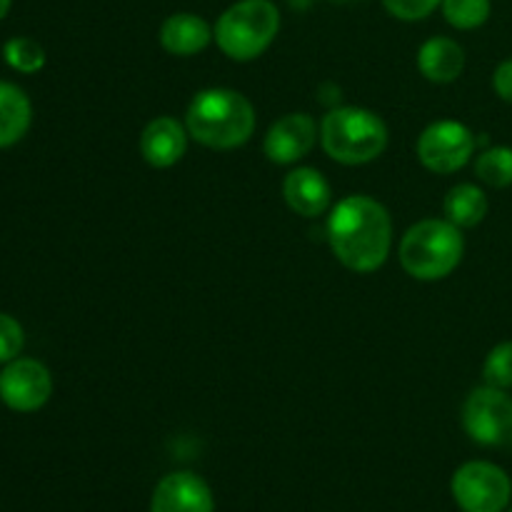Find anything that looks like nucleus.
I'll list each match as a JSON object with an SVG mask.
<instances>
[{"instance_id": "3", "label": "nucleus", "mask_w": 512, "mask_h": 512, "mask_svg": "<svg viewBox=\"0 0 512 512\" xmlns=\"http://www.w3.org/2000/svg\"><path fill=\"white\" fill-rule=\"evenodd\" d=\"M463 235L450 220H423L403 235L400 263L418 280H440L463 260Z\"/></svg>"}, {"instance_id": "14", "label": "nucleus", "mask_w": 512, "mask_h": 512, "mask_svg": "<svg viewBox=\"0 0 512 512\" xmlns=\"http://www.w3.org/2000/svg\"><path fill=\"white\" fill-rule=\"evenodd\" d=\"M213 30L193 13H175L160 28V43L173 55H195L208 48Z\"/></svg>"}, {"instance_id": "4", "label": "nucleus", "mask_w": 512, "mask_h": 512, "mask_svg": "<svg viewBox=\"0 0 512 512\" xmlns=\"http://www.w3.org/2000/svg\"><path fill=\"white\" fill-rule=\"evenodd\" d=\"M325 153L343 165H363L383 155L388 128L375 113L363 108H335L320 128Z\"/></svg>"}, {"instance_id": "24", "label": "nucleus", "mask_w": 512, "mask_h": 512, "mask_svg": "<svg viewBox=\"0 0 512 512\" xmlns=\"http://www.w3.org/2000/svg\"><path fill=\"white\" fill-rule=\"evenodd\" d=\"M493 85H495V90H498L500 98L512 103V58L498 65V70H495Z\"/></svg>"}, {"instance_id": "17", "label": "nucleus", "mask_w": 512, "mask_h": 512, "mask_svg": "<svg viewBox=\"0 0 512 512\" xmlns=\"http://www.w3.org/2000/svg\"><path fill=\"white\" fill-rule=\"evenodd\" d=\"M445 215L458 228H475L488 215V198L475 185H455L445 198Z\"/></svg>"}, {"instance_id": "12", "label": "nucleus", "mask_w": 512, "mask_h": 512, "mask_svg": "<svg viewBox=\"0 0 512 512\" xmlns=\"http://www.w3.org/2000/svg\"><path fill=\"white\" fill-rule=\"evenodd\" d=\"M183 125L175 118H155L140 135V153L153 168H170L185 155Z\"/></svg>"}, {"instance_id": "9", "label": "nucleus", "mask_w": 512, "mask_h": 512, "mask_svg": "<svg viewBox=\"0 0 512 512\" xmlns=\"http://www.w3.org/2000/svg\"><path fill=\"white\" fill-rule=\"evenodd\" d=\"M50 393H53V380L48 368L38 360H10L8 368L0 373V400L10 410L33 413L48 403Z\"/></svg>"}, {"instance_id": "5", "label": "nucleus", "mask_w": 512, "mask_h": 512, "mask_svg": "<svg viewBox=\"0 0 512 512\" xmlns=\"http://www.w3.org/2000/svg\"><path fill=\"white\" fill-rule=\"evenodd\" d=\"M280 30V13L270 0H240L220 15L215 40L233 60H253L270 48Z\"/></svg>"}, {"instance_id": "7", "label": "nucleus", "mask_w": 512, "mask_h": 512, "mask_svg": "<svg viewBox=\"0 0 512 512\" xmlns=\"http://www.w3.org/2000/svg\"><path fill=\"white\" fill-rule=\"evenodd\" d=\"M465 433L480 445H505L512 440V398L500 388H478L463 408Z\"/></svg>"}, {"instance_id": "23", "label": "nucleus", "mask_w": 512, "mask_h": 512, "mask_svg": "<svg viewBox=\"0 0 512 512\" xmlns=\"http://www.w3.org/2000/svg\"><path fill=\"white\" fill-rule=\"evenodd\" d=\"M443 0H383L390 15L400 20H423L433 13Z\"/></svg>"}, {"instance_id": "1", "label": "nucleus", "mask_w": 512, "mask_h": 512, "mask_svg": "<svg viewBox=\"0 0 512 512\" xmlns=\"http://www.w3.org/2000/svg\"><path fill=\"white\" fill-rule=\"evenodd\" d=\"M330 248L345 268L373 273L388 260L393 245V223L378 200L350 195L335 205L328 223Z\"/></svg>"}, {"instance_id": "18", "label": "nucleus", "mask_w": 512, "mask_h": 512, "mask_svg": "<svg viewBox=\"0 0 512 512\" xmlns=\"http://www.w3.org/2000/svg\"><path fill=\"white\" fill-rule=\"evenodd\" d=\"M475 173L493 188L512 185V148H490L478 158Z\"/></svg>"}, {"instance_id": "25", "label": "nucleus", "mask_w": 512, "mask_h": 512, "mask_svg": "<svg viewBox=\"0 0 512 512\" xmlns=\"http://www.w3.org/2000/svg\"><path fill=\"white\" fill-rule=\"evenodd\" d=\"M8 10H10V0H0V20L8 15Z\"/></svg>"}, {"instance_id": "13", "label": "nucleus", "mask_w": 512, "mask_h": 512, "mask_svg": "<svg viewBox=\"0 0 512 512\" xmlns=\"http://www.w3.org/2000/svg\"><path fill=\"white\" fill-rule=\"evenodd\" d=\"M283 195L290 208L305 218H318L330 205V185L315 168H298L288 173Z\"/></svg>"}, {"instance_id": "10", "label": "nucleus", "mask_w": 512, "mask_h": 512, "mask_svg": "<svg viewBox=\"0 0 512 512\" xmlns=\"http://www.w3.org/2000/svg\"><path fill=\"white\" fill-rule=\"evenodd\" d=\"M213 493L195 473H170L155 488L150 512H213Z\"/></svg>"}, {"instance_id": "6", "label": "nucleus", "mask_w": 512, "mask_h": 512, "mask_svg": "<svg viewBox=\"0 0 512 512\" xmlns=\"http://www.w3.org/2000/svg\"><path fill=\"white\" fill-rule=\"evenodd\" d=\"M450 490L463 512H503L510 503L512 483L498 465L475 460L453 475Z\"/></svg>"}, {"instance_id": "27", "label": "nucleus", "mask_w": 512, "mask_h": 512, "mask_svg": "<svg viewBox=\"0 0 512 512\" xmlns=\"http://www.w3.org/2000/svg\"><path fill=\"white\" fill-rule=\"evenodd\" d=\"M510 445H512V440H510Z\"/></svg>"}, {"instance_id": "22", "label": "nucleus", "mask_w": 512, "mask_h": 512, "mask_svg": "<svg viewBox=\"0 0 512 512\" xmlns=\"http://www.w3.org/2000/svg\"><path fill=\"white\" fill-rule=\"evenodd\" d=\"M23 350V328L15 318L0 313V363H10Z\"/></svg>"}, {"instance_id": "21", "label": "nucleus", "mask_w": 512, "mask_h": 512, "mask_svg": "<svg viewBox=\"0 0 512 512\" xmlns=\"http://www.w3.org/2000/svg\"><path fill=\"white\" fill-rule=\"evenodd\" d=\"M483 375L485 383L493 385V388H512V343H500L498 348L490 350Z\"/></svg>"}, {"instance_id": "2", "label": "nucleus", "mask_w": 512, "mask_h": 512, "mask_svg": "<svg viewBox=\"0 0 512 512\" xmlns=\"http://www.w3.org/2000/svg\"><path fill=\"white\" fill-rule=\"evenodd\" d=\"M190 135L215 150H230L248 143L255 130V110L235 90H203L190 103L185 115Z\"/></svg>"}, {"instance_id": "8", "label": "nucleus", "mask_w": 512, "mask_h": 512, "mask_svg": "<svg viewBox=\"0 0 512 512\" xmlns=\"http://www.w3.org/2000/svg\"><path fill=\"white\" fill-rule=\"evenodd\" d=\"M473 150V133L455 120L433 123L418 140L420 163L433 173H455L468 163Z\"/></svg>"}, {"instance_id": "19", "label": "nucleus", "mask_w": 512, "mask_h": 512, "mask_svg": "<svg viewBox=\"0 0 512 512\" xmlns=\"http://www.w3.org/2000/svg\"><path fill=\"white\" fill-rule=\"evenodd\" d=\"M443 13L453 28L473 30L490 18V0H443Z\"/></svg>"}, {"instance_id": "26", "label": "nucleus", "mask_w": 512, "mask_h": 512, "mask_svg": "<svg viewBox=\"0 0 512 512\" xmlns=\"http://www.w3.org/2000/svg\"><path fill=\"white\" fill-rule=\"evenodd\" d=\"M508 512H512V508H510V510H508Z\"/></svg>"}, {"instance_id": "20", "label": "nucleus", "mask_w": 512, "mask_h": 512, "mask_svg": "<svg viewBox=\"0 0 512 512\" xmlns=\"http://www.w3.org/2000/svg\"><path fill=\"white\" fill-rule=\"evenodd\" d=\"M5 63L20 73H35L45 65V53L35 40L30 38H13L3 48Z\"/></svg>"}, {"instance_id": "11", "label": "nucleus", "mask_w": 512, "mask_h": 512, "mask_svg": "<svg viewBox=\"0 0 512 512\" xmlns=\"http://www.w3.org/2000/svg\"><path fill=\"white\" fill-rule=\"evenodd\" d=\"M315 135H318V125L310 115L290 113L280 118L265 135V155L278 165L295 163L313 150Z\"/></svg>"}, {"instance_id": "15", "label": "nucleus", "mask_w": 512, "mask_h": 512, "mask_svg": "<svg viewBox=\"0 0 512 512\" xmlns=\"http://www.w3.org/2000/svg\"><path fill=\"white\" fill-rule=\"evenodd\" d=\"M418 68L433 83H453L465 68V53L455 40L430 38L418 53Z\"/></svg>"}, {"instance_id": "16", "label": "nucleus", "mask_w": 512, "mask_h": 512, "mask_svg": "<svg viewBox=\"0 0 512 512\" xmlns=\"http://www.w3.org/2000/svg\"><path fill=\"white\" fill-rule=\"evenodd\" d=\"M33 108L18 85L0 80V148L18 143L30 128Z\"/></svg>"}]
</instances>
